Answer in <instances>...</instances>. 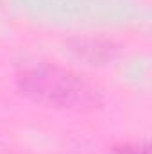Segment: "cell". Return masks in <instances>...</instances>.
<instances>
[{"mask_svg": "<svg viewBox=\"0 0 152 154\" xmlns=\"http://www.w3.org/2000/svg\"><path fill=\"white\" fill-rule=\"evenodd\" d=\"M111 154H150L149 145H123V147H114Z\"/></svg>", "mask_w": 152, "mask_h": 154, "instance_id": "7a4b0ae2", "label": "cell"}, {"mask_svg": "<svg viewBox=\"0 0 152 154\" xmlns=\"http://www.w3.org/2000/svg\"><path fill=\"white\" fill-rule=\"evenodd\" d=\"M22 93L50 108H86L95 104L93 90L75 74L56 66H34L18 75Z\"/></svg>", "mask_w": 152, "mask_h": 154, "instance_id": "6da1fadb", "label": "cell"}]
</instances>
